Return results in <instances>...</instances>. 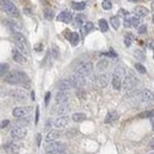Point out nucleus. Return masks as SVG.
Segmentation results:
<instances>
[{"instance_id": "nucleus-4", "label": "nucleus", "mask_w": 154, "mask_h": 154, "mask_svg": "<svg viewBox=\"0 0 154 154\" xmlns=\"http://www.w3.org/2000/svg\"><path fill=\"white\" fill-rule=\"evenodd\" d=\"M92 68L94 67H92V64L90 62H82L75 68V73L81 75V76L85 77L92 73Z\"/></svg>"}, {"instance_id": "nucleus-45", "label": "nucleus", "mask_w": 154, "mask_h": 154, "mask_svg": "<svg viewBox=\"0 0 154 154\" xmlns=\"http://www.w3.org/2000/svg\"><path fill=\"white\" fill-rule=\"evenodd\" d=\"M42 49H43V44L42 43H38L36 46H34V50L37 51V52H39V51H42Z\"/></svg>"}, {"instance_id": "nucleus-30", "label": "nucleus", "mask_w": 154, "mask_h": 154, "mask_svg": "<svg viewBox=\"0 0 154 154\" xmlns=\"http://www.w3.org/2000/svg\"><path fill=\"white\" fill-rule=\"evenodd\" d=\"M70 110V107L68 106V104H61L58 108H57V114H59V115H62V114H65V113H68Z\"/></svg>"}, {"instance_id": "nucleus-2", "label": "nucleus", "mask_w": 154, "mask_h": 154, "mask_svg": "<svg viewBox=\"0 0 154 154\" xmlns=\"http://www.w3.org/2000/svg\"><path fill=\"white\" fill-rule=\"evenodd\" d=\"M13 39H14V43H15L17 49H18L24 56H27V55H29V46H27L26 38H25L20 32H13Z\"/></svg>"}, {"instance_id": "nucleus-49", "label": "nucleus", "mask_w": 154, "mask_h": 154, "mask_svg": "<svg viewBox=\"0 0 154 154\" xmlns=\"http://www.w3.org/2000/svg\"><path fill=\"white\" fill-rule=\"evenodd\" d=\"M8 123H10V121H8V120H5V121H2V122L0 123V128H4V127H6Z\"/></svg>"}, {"instance_id": "nucleus-27", "label": "nucleus", "mask_w": 154, "mask_h": 154, "mask_svg": "<svg viewBox=\"0 0 154 154\" xmlns=\"http://www.w3.org/2000/svg\"><path fill=\"white\" fill-rule=\"evenodd\" d=\"M87 119V116H85V114H83V113H75L74 115H73V121H75V122H82V121H84Z\"/></svg>"}, {"instance_id": "nucleus-24", "label": "nucleus", "mask_w": 154, "mask_h": 154, "mask_svg": "<svg viewBox=\"0 0 154 154\" xmlns=\"http://www.w3.org/2000/svg\"><path fill=\"white\" fill-rule=\"evenodd\" d=\"M83 20H84V15H83V14H78V15H76V17L74 18V20H73V25H74L75 27H78V26H81V27H82V23H83Z\"/></svg>"}, {"instance_id": "nucleus-26", "label": "nucleus", "mask_w": 154, "mask_h": 154, "mask_svg": "<svg viewBox=\"0 0 154 154\" xmlns=\"http://www.w3.org/2000/svg\"><path fill=\"white\" fill-rule=\"evenodd\" d=\"M19 145H17V144H10V145H7L6 146V151L8 152V153H15V152H18L19 151Z\"/></svg>"}, {"instance_id": "nucleus-7", "label": "nucleus", "mask_w": 154, "mask_h": 154, "mask_svg": "<svg viewBox=\"0 0 154 154\" xmlns=\"http://www.w3.org/2000/svg\"><path fill=\"white\" fill-rule=\"evenodd\" d=\"M8 95L17 101H25L27 98V92L23 89H11L8 91Z\"/></svg>"}, {"instance_id": "nucleus-5", "label": "nucleus", "mask_w": 154, "mask_h": 154, "mask_svg": "<svg viewBox=\"0 0 154 154\" xmlns=\"http://www.w3.org/2000/svg\"><path fill=\"white\" fill-rule=\"evenodd\" d=\"M138 83H139V79L134 76V75L129 74V75H127V76L125 77V79L122 82V88H123V90L128 91V90L134 89L138 85Z\"/></svg>"}, {"instance_id": "nucleus-58", "label": "nucleus", "mask_w": 154, "mask_h": 154, "mask_svg": "<svg viewBox=\"0 0 154 154\" xmlns=\"http://www.w3.org/2000/svg\"><path fill=\"white\" fill-rule=\"evenodd\" d=\"M151 154H154V153H151Z\"/></svg>"}, {"instance_id": "nucleus-1", "label": "nucleus", "mask_w": 154, "mask_h": 154, "mask_svg": "<svg viewBox=\"0 0 154 154\" xmlns=\"http://www.w3.org/2000/svg\"><path fill=\"white\" fill-rule=\"evenodd\" d=\"M5 82L10 84H26L29 85V77L25 73L21 71H11L5 76Z\"/></svg>"}, {"instance_id": "nucleus-8", "label": "nucleus", "mask_w": 154, "mask_h": 154, "mask_svg": "<svg viewBox=\"0 0 154 154\" xmlns=\"http://www.w3.org/2000/svg\"><path fill=\"white\" fill-rule=\"evenodd\" d=\"M27 131L25 129V127H15L11 131V138L14 140H21L26 136Z\"/></svg>"}, {"instance_id": "nucleus-29", "label": "nucleus", "mask_w": 154, "mask_h": 154, "mask_svg": "<svg viewBox=\"0 0 154 154\" xmlns=\"http://www.w3.org/2000/svg\"><path fill=\"white\" fill-rule=\"evenodd\" d=\"M98 26H100V30L102 31V32H107L108 31V21L107 20H104V19H100L98 20Z\"/></svg>"}, {"instance_id": "nucleus-20", "label": "nucleus", "mask_w": 154, "mask_h": 154, "mask_svg": "<svg viewBox=\"0 0 154 154\" xmlns=\"http://www.w3.org/2000/svg\"><path fill=\"white\" fill-rule=\"evenodd\" d=\"M117 119H119V113L115 111V110H110V111L107 114V116H106V119H104V122H106V123H113V122H115Z\"/></svg>"}, {"instance_id": "nucleus-17", "label": "nucleus", "mask_w": 154, "mask_h": 154, "mask_svg": "<svg viewBox=\"0 0 154 154\" xmlns=\"http://www.w3.org/2000/svg\"><path fill=\"white\" fill-rule=\"evenodd\" d=\"M68 123H69V117L68 116H59L54 122V125H55L56 128H64Z\"/></svg>"}, {"instance_id": "nucleus-47", "label": "nucleus", "mask_w": 154, "mask_h": 154, "mask_svg": "<svg viewBox=\"0 0 154 154\" xmlns=\"http://www.w3.org/2000/svg\"><path fill=\"white\" fill-rule=\"evenodd\" d=\"M50 96H51V92H46V95H45V104H46V106L49 104V101H50Z\"/></svg>"}, {"instance_id": "nucleus-14", "label": "nucleus", "mask_w": 154, "mask_h": 154, "mask_svg": "<svg viewBox=\"0 0 154 154\" xmlns=\"http://www.w3.org/2000/svg\"><path fill=\"white\" fill-rule=\"evenodd\" d=\"M12 57H13V59H14L17 63H19V64H25V63H26V57H25L18 49H13V50H12Z\"/></svg>"}, {"instance_id": "nucleus-37", "label": "nucleus", "mask_w": 154, "mask_h": 154, "mask_svg": "<svg viewBox=\"0 0 154 154\" xmlns=\"http://www.w3.org/2000/svg\"><path fill=\"white\" fill-rule=\"evenodd\" d=\"M7 70H8V64H6V63H0V76L5 75V74L7 73Z\"/></svg>"}, {"instance_id": "nucleus-33", "label": "nucleus", "mask_w": 154, "mask_h": 154, "mask_svg": "<svg viewBox=\"0 0 154 154\" xmlns=\"http://www.w3.org/2000/svg\"><path fill=\"white\" fill-rule=\"evenodd\" d=\"M44 17H45V19H48V20H52L54 17H55V13H54V11H52L51 8H45V10H44Z\"/></svg>"}, {"instance_id": "nucleus-32", "label": "nucleus", "mask_w": 154, "mask_h": 154, "mask_svg": "<svg viewBox=\"0 0 154 154\" xmlns=\"http://www.w3.org/2000/svg\"><path fill=\"white\" fill-rule=\"evenodd\" d=\"M139 117L140 119H154V110H147V111H144L141 114H139Z\"/></svg>"}, {"instance_id": "nucleus-41", "label": "nucleus", "mask_w": 154, "mask_h": 154, "mask_svg": "<svg viewBox=\"0 0 154 154\" xmlns=\"http://www.w3.org/2000/svg\"><path fill=\"white\" fill-rule=\"evenodd\" d=\"M113 74H115V75H119V76H123L125 75V69L123 68H121V67H117L115 70H114V73Z\"/></svg>"}, {"instance_id": "nucleus-57", "label": "nucleus", "mask_w": 154, "mask_h": 154, "mask_svg": "<svg viewBox=\"0 0 154 154\" xmlns=\"http://www.w3.org/2000/svg\"><path fill=\"white\" fill-rule=\"evenodd\" d=\"M152 20H153V23H154V15H153V19H152Z\"/></svg>"}, {"instance_id": "nucleus-44", "label": "nucleus", "mask_w": 154, "mask_h": 154, "mask_svg": "<svg viewBox=\"0 0 154 154\" xmlns=\"http://www.w3.org/2000/svg\"><path fill=\"white\" fill-rule=\"evenodd\" d=\"M125 26L126 27H132V19L131 18H126L125 19Z\"/></svg>"}, {"instance_id": "nucleus-19", "label": "nucleus", "mask_w": 154, "mask_h": 154, "mask_svg": "<svg viewBox=\"0 0 154 154\" xmlns=\"http://www.w3.org/2000/svg\"><path fill=\"white\" fill-rule=\"evenodd\" d=\"M57 88H58L59 91H67V92H68L73 87H71L69 79H63V81H61V82L57 84Z\"/></svg>"}, {"instance_id": "nucleus-46", "label": "nucleus", "mask_w": 154, "mask_h": 154, "mask_svg": "<svg viewBox=\"0 0 154 154\" xmlns=\"http://www.w3.org/2000/svg\"><path fill=\"white\" fill-rule=\"evenodd\" d=\"M77 96L81 97V98H84V97H85V95H84V92H83L82 89H78V90H77Z\"/></svg>"}, {"instance_id": "nucleus-42", "label": "nucleus", "mask_w": 154, "mask_h": 154, "mask_svg": "<svg viewBox=\"0 0 154 154\" xmlns=\"http://www.w3.org/2000/svg\"><path fill=\"white\" fill-rule=\"evenodd\" d=\"M51 54H52L54 58H57V57H58L59 51H58V49H57V46H56V45H54V46H52V49H51Z\"/></svg>"}, {"instance_id": "nucleus-21", "label": "nucleus", "mask_w": 154, "mask_h": 154, "mask_svg": "<svg viewBox=\"0 0 154 154\" xmlns=\"http://www.w3.org/2000/svg\"><path fill=\"white\" fill-rule=\"evenodd\" d=\"M92 29H94V24H92L91 21H88V23H85V24L82 25V27H81V33H82L83 36H87Z\"/></svg>"}, {"instance_id": "nucleus-18", "label": "nucleus", "mask_w": 154, "mask_h": 154, "mask_svg": "<svg viewBox=\"0 0 154 154\" xmlns=\"http://www.w3.org/2000/svg\"><path fill=\"white\" fill-rule=\"evenodd\" d=\"M122 77L119 76V75H115L113 74V78H111V84H113V88L115 90H120L122 88Z\"/></svg>"}, {"instance_id": "nucleus-54", "label": "nucleus", "mask_w": 154, "mask_h": 154, "mask_svg": "<svg viewBox=\"0 0 154 154\" xmlns=\"http://www.w3.org/2000/svg\"><path fill=\"white\" fill-rule=\"evenodd\" d=\"M152 127H153V131H154V119H152Z\"/></svg>"}, {"instance_id": "nucleus-53", "label": "nucleus", "mask_w": 154, "mask_h": 154, "mask_svg": "<svg viewBox=\"0 0 154 154\" xmlns=\"http://www.w3.org/2000/svg\"><path fill=\"white\" fill-rule=\"evenodd\" d=\"M31 97H32V100H34V92L32 91V94H31Z\"/></svg>"}, {"instance_id": "nucleus-15", "label": "nucleus", "mask_w": 154, "mask_h": 154, "mask_svg": "<svg viewBox=\"0 0 154 154\" xmlns=\"http://www.w3.org/2000/svg\"><path fill=\"white\" fill-rule=\"evenodd\" d=\"M61 135H62V133L59 132V131H51V132H49L48 133V135H46V138H45V141L46 142H54V141H56L57 139H59L61 138Z\"/></svg>"}, {"instance_id": "nucleus-23", "label": "nucleus", "mask_w": 154, "mask_h": 154, "mask_svg": "<svg viewBox=\"0 0 154 154\" xmlns=\"http://www.w3.org/2000/svg\"><path fill=\"white\" fill-rule=\"evenodd\" d=\"M71 7L74 10H76V11H83L85 8V2L84 1H73Z\"/></svg>"}, {"instance_id": "nucleus-12", "label": "nucleus", "mask_w": 154, "mask_h": 154, "mask_svg": "<svg viewBox=\"0 0 154 154\" xmlns=\"http://www.w3.org/2000/svg\"><path fill=\"white\" fill-rule=\"evenodd\" d=\"M139 98H140L142 102H151V101H154V94L151 90L145 89V90H142V91L139 94Z\"/></svg>"}, {"instance_id": "nucleus-11", "label": "nucleus", "mask_w": 154, "mask_h": 154, "mask_svg": "<svg viewBox=\"0 0 154 154\" xmlns=\"http://www.w3.org/2000/svg\"><path fill=\"white\" fill-rule=\"evenodd\" d=\"M108 82H109V77L106 74H101L97 77H95V83L98 88H104L108 85Z\"/></svg>"}, {"instance_id": "nucleus-38", "label": "nucleus", "mask_w": 154, "mask_h": 154, "mask_svg": "<svg viewBox=\"0 0 154 154\" xmlns=\"http://www.w3.org/2000/svg\"><path fill=\"white\" fill-rule=\"evenodd\" d=\"M102 7H103V10H110L111 7H113V4H111V1L110 0H103V2H102Z\"/></svg>"}, {"instance_id": "nucleus-22", "label": "nucleus", "mask_w": 154, "mask_h": 154, "mask_svg": "<svg viewBox=\"0 0 154 154\" xmlns=\"http://www.w3.org/2000/svg\"><path fill=\"white\" fill-rule=\"evenodd\" d=\"M134 13L140 18V17H146L148 14V10L144 6H138L134 8Z\"/></svg>"}, {"instance_id": "nucleus-9", "label": "nucleus", "mask_w": 154, "mask_h": 154, "mask_svg": "<svg viewBox=\"0 0 154 154\" xmlns=\"http://www.w3.org/2000/svg\"><path fill=\"white\" fill-rule=\"evenodd\" d=\"M65 150V145L61 141H54V142H50L46 147H45V151L46 153H50V152H59V151H64Z\"/></svg>"}, {"instance_id": "nucleus-28", "label": "nucleus", "mask_w": 154, "mask_h": 154, "mask_svg": "<svg viewBox=\"0 0 154 154\" xmlns=\"http://www.w3.org/2000/svg\"><path fill=\"white\" fill-rule=\"evenodd\" d=\"M30 123V119L29 117H20L17 122H15V126L17 127H25L26 125Z\"/></svg>"}, {"instance_id": "nucleus-55", "label": "nucleus", "mask_w": 154, "mask_h": 154, "mask_svg": "<svg viewBox=\"0 0 154 154\" xmlns=\"http://www.w3.org/2000/svg\"><path fill=\"white\" fill-rule=\"evenodd\" d=\"M129 1H132V2H136V1H139V0H129Z\"/></svg>"}, {"instance_id": "nucleus-31", "label": "nucleus", "mask_w": 154, "mask_h": 154, "mask_svg": "<svg viewBox=\"0 0 154 154\" xmlns=\"http://www.w3.org/2000/svg\"><path fill=\"white\" fill-rule=\"evenodd\" d=\"M133 40H134V36H133L132 33H127V34L125 36V45H126L127 48H129V46L132 45Z\"/></svg>"}, {"instance_id": "nucleus-50", "label": "nucleus", "mask_w": 154, "mask_h": 154, "mask_svg": "<svg viewBox=\"0 0 154 154\" xmlns=\"http://www.w3.org/2000/svg\"><path fill=\"white\" fill-rule=\"evenodd\" d=\"M40 140H42V135L40 134H37V145L40 146Z\"/></svg>"}, {"instance_id": "nucleus-51", "label": "nucleus", "mask_w": 154, "mask_h": 154, "mask_svg": "<svg viewBox=\"0 0 154 154\" xmlns=\"http://www.w3.org/2000/svg\"><path fill=\"white\" fill-rule=\"evenodd\" d=\"M46 154H65V151H59V152H50Z\"/></svg>"}, {"instance_id": "nucleus-25", "label": "nucleus", "mask_w": 154, "mask_h": 154, "mask_svg": "<svg viewBox=\"0 0 154 154\" xmlns=\"http://www.w3.org/2000/svg\"><path fill=\"white\" fill-rule=\"evenodd\" d=\"M69 40H70L71 45L75 46V45L78 44V42H79V34L77 32H71L70 33V37H69Z\"/></svg>"}, {"instance_id": "nucleus-16", "label": "nucleus", "mask_w": 154, "mask_h": 154, "mask_svg": "<svg viewBox=\"0 0 154 154\" xmlns=\"http://www.w3.org/2000/svg\"><path fill=\"white\" fill-rule=\"evenodd\" d=\"M69 100V94L67 91H58L56 95V102L58 104H65Z\"/></svg>"}, {"instance_id": "nucleus-56", "label": "nucleus", "mask_w": 154, "mask_h": 154, "mask_svg": "<svg viewBox=\"0 0 154 154\" xmlns=\"http://www.w3.org/2000/svg\"><path fill=\"white\" fill-rule=\"evenodd\" d=\"M152 7H153V8H154V2H153V5H152Z\"/></svg>"}, {"instance_id": "nucleus-10", "label": "nucleus", "mask_w": 154, "mask_h": 154, "mask_svg": "<svg viewBox=\"0 0 154 154\" xmlns=\"http://www.w3.org/2000/svg\"><path fill=\"white\" fill-rule=\"evenodd\" d=\"M31 111V107H17L13 109L12 114L14 117H24L25 115H27Z\"/></svg>"}, {"instance_id": "nucleus-43", "label": "nucleus", "mask_w": 154, "mask_h": 154, "mask_svg": "<svg viewBox=\"0 0 154 154\" xmlns=\"http://www.w3.org/2000/svg\"><path fill=\"white\" fill-rule=\"evenodd\" d=\"M146 31H147V26H146V25H140V26L138 27V32H139L140 34H144Z\"/></svg>"}, {"instance_id": "nucleus-36", "label": "nucleus", "mask_w": 154, "mask_h": 154, "mask_svg": "<svg viewBox=\"0 0 154 154\" xmlns=\"http://www.w3.org/2000/svg\"><path fill=\"white\" fill-rule=\"evenodd\" d=\"M134 56H135V58L139 59V61H144V59H145V54H144L141 50H135V51H134Z\"/></svg>"}, {"instance_id": "nucleus-48", "label": "nucleus", "mask_w": 154, "mask_h": 154, "mask_svg": "<svg viewBox=\"0 0 154 154\" xmlns=\"http://www.w3.org/2000/svg\"><path fill=\"white\" fill-rule=\"evenodd\" d=\"M38 120H39V108L37 107L36 108V120H34V122L38 123Z\"/></svg>"}, {"instance_id": "nucleus-3", "label": "nucleus", "mask_w": 154, "mask_h": 154, "mask_svg": "<svg viewBox=\"0 0 154 154\" xmlns=\"http://www.w3.org/2000/svg\"><path fill=\"white\" fill-rule=\"evenodd\" d=\"M0 5L4 8V11L6 13H8L10 15H12L14 18L19 17V11H18L17 6L12 1H10V0H0Z\"/></svg>"}, {"instance_id": "nucleus-39", "label": "nucleus", "mask_w": 154, "mask_h": 154, "mask_svg": "<svg viewBox=\"0 0 154 154\" xmlns=\"http://www.w3.org/2000/svg\"><path fill=\"white\" fill-rule=\"evenodd\" d=\"M135 69H136L140 74H146V68H145L142 64H140V63H136V64H135Z\"/></svg>"}, {"instance_id": "nucleus-13", "label": "nucleus", "mask_w": 154, "mask_h": 154, "mask_svg": "<svg viewBox=\"0 0 154 154\" xmlns=\"http://www.w3.org/2000/svg\"><path fill=\"white\" fill-rule=\"evenodd\" d=\"M57 20L62 21V23H65V24H69V23L73 21V14L69 11H63L57 15Z\"/></svg>"}, {"instance_id": "nucleus-35", "label": "nucleus", "mask_w": 154, "mask_h": 154, "mask_svg": "<svg viewBox=\"0 0 154 154\" xmlns=\"http://www.w3.org/2000/svg\"><path fill=\"white\" fill-rule=\"evenodd\" d=\"M110 25H111L115 30H117V29L120 27V19H119L117 17H111V18H110Z\"/></svg>"}, {"instance_id": "nucleus-34", "label": "nucleus", "mask_w": 154, "mask_h": 154, "mask_svg": "<svg viewBox=\"0 0 154 154\" xmlns=\"http://www.w3.org/2000/svg\"><path fill=\"white\" fill-rule=\"evenodd\" d=\"M108 68V61L107 59H101L98 63H97V69L100 70V71H103V70H106Z\"/></svg>"}, {"instance_id": "nucleus-6", "label": "nucleus", "mask_w": 154, "mask_h": 154, "mask_svg": "<svg viewBox=\"0 0 154 154\" xmlns=\"http://www.w3.org/2000/svg\"><path fill=\"white\" fill-rule=\"evenodd\" d=\"M69 82H70V84H71L73 88L79 89V88H82L85 84V77L81 76L78 74H75V75H73V76L69 78Z\"/></svg>"}, {"instance_id": "nucleus-52", "label": "nucleus", "mask_w": 154, "mask_h": 154, "mask_svg": "<svg viewBox=\"0 0 154 154\" xmlns=\"http://www.w3.org/2000/svg\"><path fill=\"white\" fill-rule=\"evenodd\" d=\"M150 147H151L152 150H154V138L150 141Z\"/></svg>"}, {"instance_id": "nucleus-40", "label": "nucleus", "mask_w": 154, "mask_h": 154, "mask_svg": "<svg viewBox=\"0 0 154 154\" xmlns=\"http://www.w3.org/2000/svg\"><path fill=\"white\" fill-rule=\"evenodd\" d=\"M132 19V27H139V25H140V19L138 18V17H132L131 18Z\"/></svg>"}]
</instances>
